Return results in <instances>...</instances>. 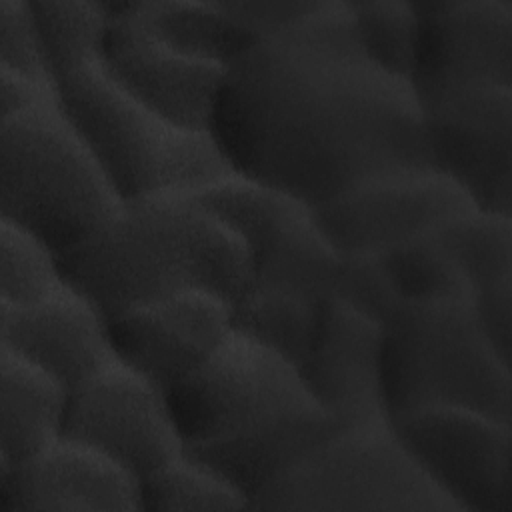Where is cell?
Returning <instances> with one entry per match:
<instances>
[{
	"mask_svg": "<svg viewBox=\"0 0 512 512\" xmlns=\"http://www.w3.org/2000/svg\"><path fill=\"white\" fill-rule=\"evenodd\" d=\"M58 260L64 280L108 320L184 290H202L232 306L252 276L246 240L190 194L122 202Z\"/></svg>",
	"mask_w": 512,
	"mask_h": 512,
	"instance_id": "7a4b0ae2",
	"label": "cell"
},
{
	"mask_svg": "<svg viewBox=\"0 0 512 512\" xmlns=\"http://www.w3.org/2000/svg\"><path fill=\"white\" fill-rule=\"evenodd\" d=\"M250 510L454 512L388 418L338 426L298 464L266 484Z\"/></svg>",
	"mask_w": 512,
	"mask_h": 512,
	"instance_id": "8992f818",
	"label": "cell"
},
{
	"mask_svg": "<svg viewBox=\"0 0 512 512\" xmlns=\"http://www.w3.org/2000/svg\"><path fill=\"white\" fill-rule=\"evenodd\" d=\"M430 166L478 210L512 216V86L484 84L424 108Z\"/></svg>",
	"mask_w": 512,
	"mask_h": 512,
	"instance_id": "7c38bea8",
	"label": "cell"
},
{
	"mask_svg": "<svg viewBox=\"0 0 512 512\" xmlns=\"http://www.w3.org/2000/svg\"><path fill=\"white\" fill-rule=\"evenodd\" d=\"M356 38L380 68L408 78L418 40V10L408 0L348 2Z\"/></svg>",
	"mask_w": 512,
	"mask_h": 512,
	"instance_id": "83f0119b",
	"label": "cell"
},
{
	"mask_svg": "<svg viewBox=\"0 0 512 512\" xmlns=\"http://www.w3.org/2000/svg\"><path fill=\"white\" fill-rule=\"evenodd\" d=\"M382 260L402 302L472 298L466 278L438 232L402 242L382 252Z\"/></svg>",
	"mask_w": 512,
	"mask_h": 512,
	"instance_id": "4316f807",
	"label": "cell"
},
{
	"mask_svg": "<svg viewBox=\"0 0 512 512\" xmlns=\"http://www.w3.org/2000/svg\"><path fill=\"white\" fill-rule=\"evenodd\" d=\"M340 258L316 224L312 208L300 206L252 250V276L246 288L324 306L334 296Z\"/></svg>",
	"mask_w": 512,
	"mask_h": 512,
	"instance_id": "d6986e66",
	"label": "cell"
},
{
	"mask_svg": "<svg viewBox=\"0 0 512 512\" xmlns=\"http://www.w3.org/2000/svg\"><path fill=\"white\" fill-rule=\"evenodd\" d=\"M0 508L140 510V478L104 452L62 434L24 462L0 468Z\"/></svg>",
	"mask_w": 512,
	"mask_h": 512,
	"instance_id": "9a60e30c",
	"label": "cell"
},
{
	"mask_svg": "<svg viewBox=\"0 0 512 512\" xmlns=\"http://www.w3.org/2000/svg\"><path fill=\"white\" fill-rule=\"evenodd\" d=\"M470 208L474 204L460 186L426 166L370 176L312 208V214L340 254H382L436 232Z\"/></svg>",
	"mask_w": 512,
	"mask_h": 512,
	"instance_id": "9c48e42d",
	"label": "cell"
},
{
	"mask_svg": "<svg viewBox=\"0 0 512 512\" xmlns=\"http://www.w3.org/2000/svg\"><path fill=\"white\" fill-rule=\"evenodd\" d=\"M190 196L232 226L246 240L250 250L266 240L294 210L306 206L266 184L234 172Z\"/></svg>",
	"mask_w": 512,
	"mask_h": 512,
	"instance_id": "484cf974",
	"label": "cell"
},
{
	"mask_svg": "<svg viewBox=\"0 0 512 512\" xmlns=\"http://www.w3.org/2000/svg\"><path fill=\"white\" fill-rule=\"evenodd\" d=\"M0 68L52 80L28 0H0Z\"/></svg>",
	"mask_w": 512,
	"mask_h": 512,
	"instance_id": "4dcf8cb0",
	"label": "cell"
},
{
	"mask_svg": "<svg viewBox=\"0 0 512 512\" xmlns=\"http://www.w3.org/2000/svg\"><path fill=\"white\" fill-rule=\"evenodd\" d=\"M28 2L52 80L98 56L108 26L104 2Z\"/></svg>",
	"mask_w": 512,
	"mask_h": 512,
	"instance_id": "cb8c5ba5",
	"label": "cell"
},
{
	"mask_svg": "<svg viewBox=\"0 0 512 512\" xmlns=\"http://www.w3.org/2000/svg\"><path fill=\"white\" fill-rule=\"evenodd\" d=\"M472 296L512 280V216L470 208L436 230Z\"/></svg>",
	"mask_w": 512,
	"mask_h": 512,
	"instance_id": "7402d4cb",
	"label": "cell"
},
{
	"mask_svg": "<svg viewBox=\"0 0 512 512\" xmlns=\"http://www.w3.org/2000/svg\"><path fill=\"white\" fill-rule=\"evenodd\" d=\"M336 428L318 404H306L230 436L184 446V452L240 490L250 510L256 492L298 464Z\"/></svg>",
	"mask_w": 512,
	"mask_h": 512,
	"instance_id": "ac0fdd59",
	"label": "cell"
},
{
	"mask_svg": "<svg viewBox=\"0 0 512 512\" xmlns=\"http://www.w3.org/2000/svg\"><path fill=\"white\" fill-rule=\"evenodd\" d=\"M0 346L52 374L68 392L114 356L108 318L66 280L34 302L0 304Z\"/></svg>",
	"mask_w": 512,
	"mask_h": 512,
	"instance_id": "e0dca14e",
	"label": "cell"
},
{
	"mask_svg": "<svg viewBox=\"0 0 512 512\" xmlns=\"http://www.w3.org/2000/svg\"><path fill=\"white\" fill-rule=\"evenodd\" d=\"M382 324L330 300L298 364L306 390L338 424L388 418L382 396Z\"/></svg>",
	"mask_w": 512,
	"mask_h": 512,
	"instance_id": "2e32d148",
	"label": "cell"
},
{
	"mask_svg": "<svg viewBox=\"0 0 512 512\" xmlns=\"http://www.w3.org/2000/svg\"><path fill=\"white\" fill-rule=\"evenodd\" d=\"M62 434L138 478L184 452L166 392L116 356L68 392Z\"/></svg>",
	"mask_w": 512,
	"mask_h": 512,
	"instance_id": "30bf717a",
	"label": "cell"
},
{
	"mask_svg": "<svg viewBox=\"0 0 512 512\" xmlns=\"http://www.w3.org/2000/svg\"><path fill=\"white\" fill-rule=\"evenodd\" d=\"M388 420L458 510H510V422L458 406H428Z\"/></svg>",
	"mask_w": 512,
	"mask_h": 512,
	"instance_id": "ba28073f",
	"label": "cell"
},
{
	"mask_svg": "<svg viewBox=\"0 0 512 512\" xmlns=\"http://www.w3.org/2000/svg\"><path fill=\"white\" fill-rule=\"evenodd\" d=\"M332 300L346 304L382 326L404 304L388 276L382 254L368 252L342 254Z\"/></svg>",
	"mask_w": 512,
	"mask_h": 512,
	"instance_id": "f546056e",
	"label": "cell"
},
{
	"mask_svg": "<svg viewBox=\"0 0 512 512\" xmlns=\"http://www.w3.org/2000/svg\"><path fill=\"white\" fill-rule=\"evenodd\" d=\"M210 134L234 174L308 208L430 166L420 98L362 50L348 2H316L230 60Z\"/></svg>",
	"mask_w": 512,
	"mask_h": 512,
	"instance_id": "6da1fadb",
	"label": "cell"
},
{
	"mask_svg": "<svg viewBox=\"0 0 512 512\" xmlns=\"http://www.w3.org/2000/svg\"><path fill=\"white\" fill-rule=\"evenodd\" d=\"M166 400L184 446L224 438L274 414L316 404L292 360L234 326L196 368L166 390Z\"/></svg>",
	"mask_w": 512,
	"mask_h": 512,
	"instance_id": "52a82bcc",
	"label": "cell"
},
{
	"mask_svg": "<svg viewBox=\"0 0 512 512\" xmlns=\"http://www.w3.org/2000/svg\"><path fill=\"white\" fill-rule=\"evenodd\" d=\"M324 306L278 292L246 288L232 302V326L298 366L314 340Z\"/></svg>",
	"mask_w": 512,
	"mask_h": 512,
	"instance_id": "603a6c76",
	"label": "cell"
},
{
	"mask_svg": "<svg viewBox=\"0 0 512 512\" xmlns=\"http://www.w3.org/2000/svg\"><path fill=\"white\" fill-rule=\"evenodd\" d=\"M56 94L52 80L30 78L6 68H0V118L28 108Z\"/></svg>",
	"mask_w": 512,
	"mask_h": 512,
	"instance_id": "836d02e7",
	"label": "cell"
},
{
	"mask_svg": "<svg viewBox=\"0 0 512 512\" xmlns=\"http://www.w3.org/2000/svg\"><path fill=\"white\" fill-rule=\"evenodd\" d=\"M126 8L166 44L222 66L254 42V38L230 18L222 2L156 0L126 2Z\"/></svg>",
	"mask_w": 512,
	"mask_h": 512,
	"instance_id": "44dd1931",
	"label": "cell"
},
{
	"mask_svg": "<svg viewBox=\"0 0 512 512\" xmlns=\"http://www.w3.org/2000/svg\"><path fill=\"white\" fill-rule=\"evenodd\" d=\"M120 206L58 92L0 118V220L34 234L60 258Z\"/></svg>",
	"mask_w": 512,
	"mask_h": 512,
	"instance_id": "277c9868",
	"label": "cell"
},
{
	"mask_svg": "<svg viewBox=\"0 0 512 512\" xmlns=\"http://www.w3.org/2000/svg\"><path fill=\"white\" fill-rule=\"evenodd\" d=\"M418 40L410 84L422 108L470 86H512V2H414Z\"/></svg>",
	"mask_w": 512,
	"mask_h": 512,
	"instance_id": "8fae6325",
	"label": "cell"
},
{
	"mask_svg": "<svg viewBox=\"0 0 512 512\" xmlns=\"http://www.w3.org/2000/svg\"><path fill=\"white\" fill-rule=\"evenodd\" d=\"M230 328V302L202 290L168 294L108 320L114 356L164 392L196 368Z\"/></svg>",
	"mask_w": 512,
	"mask_h": 512,
	"instance_id": "5bb4252c",
	"label": "cell"
},
{
	"mask_svg": "<svg viewBox=\"0 0 512 512\" xmlns=\"http://www.w3.org/2000/svg\"><path fill=\"white\" fill-rule=\"evenodd\" d=\"M58 102L122 202L194 194L232 170L210 130L166 120L124 92L100 58L54 80Z\"/></svg>",
	"mask_w": 512,
	"mask_h": 512,
	"instance_id": "3957f363",
	"label": "cell"
},
{
	"mask_svg": "<svg viewBox=\"0 0 512 512\" xmlns=\"http://www.w3.org/2000/svg\"><path fill=\"white\" fill-rule=\"evenodd\" d=\"M140 510H248V498L182 452L140 478Z\"/></svg>",
	"mask_w": 512,
	"mask_h": 512,
	"instance_id": "d4e9b609",
	"label": "cell"
},
{
	"mask_svg": "<svg viewBox=\"0 0 512 512\" xmlns=\"http://www.w3.org/2000/svg\"><path fill=\"white\" fill-rule=\"evenodd\" d=\"M472 304L478 316V322L500 352L504 360L510 362V334H512V280H504L496 286L480 290L472 296Z\"/></svg>",
	"mask_w": 512,
	"mask_h": 512,
	"instance_id": "d6a6232c",
	"label": "cell"
},
{
	"mask_svg": "<svg viewBox=\"0 0 512 512\" xmlns=\"http://www.w3.org/2000/svg\"><path fill=\"white\" fill-rule=\"evenodd\" d=\"M62 280L54 250L24 228L0 220V304L34 302Z\"/></svg>",
	"mask_w": 512,
	"mask_h": 512,
	"instance_id": "f1b7e54d",
	"label": "cell"
},
{
	"mask_svg": "<svg viewBox=\"0 0 512 512\" xmlns=\"http://www.w3.org/2000/svg\"><path fill=\"white\" fill-rule=\"evenodd\" d=\"M388 418L458 406L512 422L510 362L484 334L472 298L404 302L382 328Z\"/></svg>",
	"mask_w": 512,
	"mask_h": 512,
	"instance_id": "5b68a950",
	"label": "cell"
},
{
	"mask_svg": "<svg viewBox=\"0 0 512 512\" xmlns=\"http://www.w3.org/2000/svg\"><path fill=\"white\" fill-rule=\"evenodd\" d=\"M104 4L108 26L98 58L108 76L166 120L210 130L226 66L166 44L128 12L126 2Z\"/></svg>",
	"mask_w": 512,
	"mask_h": 512,
	"instance_id": "4fadbf2b",
	"label": "cell"
},
{
	"mask_svg": "<svg viewBox=\"0 0 512 512\" xmlns=\"http://www.w3.org/2000/svg\"><path fill=\"white\" fill-rule=\"evenodd\" d=\"M230 18L244 28L254 40L272 34L304 14H308L316 2H292V0H266V2H222Z\"/></svg>",
	"mask_w": 512,
	"mask_h": 512,
	"instance_id": "1f68e13d",
	"label": "cell"
},
{
	"mask_svg": "<svg viewBox=\"0 0 512 512\" xmlns=\"http://www.w3.org/2000/svg\"><path fill=\"white\" fill-rule=\"evenodd\" d=\"M68 388L0 346V468L16 466L62 436Z\"/></svg>",
	"mask_w": 512,
	"mask_h": 512,
	"instance_id": "ffe728a7",
	"label": "cell"
}]
</instances>
